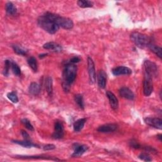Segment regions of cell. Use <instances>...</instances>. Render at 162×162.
<instances>
[{
  "label": "cell",
  "instance_id": "ba28073f",
  "mask_svg": "<svg viewBox=\"0 0 162 162\" xmlns=\"http://www.w3.org/2000/svg\"><path fill=\"white\" fill-rule=\"evenodd\" d=\"M63 131V126L62 123L60 121H57L55 124V132L53 134V138L57 139H62L64 135Z\"/></svg>",
  "mask_w": 162,
  "mask_h": 162
},
{
  "label": "cell",
  "instance_id": "277c9868",
  "mask_svg": "<svg viewBox=\"0 0 162 162\" xmlns=\"http://www.w3.org/2000/svg\"><path fill=\"white\" fill-rule=\"evenodd\" d=\"M130 39L139 48H144L151 43L148 36L136 32L133 33L130 35Z\"/></svg>",
  "mask_w": 162,
  "mask_h": 162
},
{
  "label": "cell",
  "instance_id": "4316f807",
  "mask_svg": "<svg viewBox=\"0 0 162 162\" xmlns=\"http://www.w3.org/2000/svg\"><path fill=\"white\" fill-rule=\"evenodd\" d=\"M12 70L13 73L17 75V76H19L21 74V70L19 67V66L14 62L12 61V66H11Z\"/></svg>",
  "mask_w": 162,
  "mask_h": 162
},
{
  "label": "cell",
  "instance_id": "44dd1931",
  "mask_svg": "<svg viewBox=\"0 0 162 162\" xmlns=\"http://www.w3.org/2000/svg\"><path fill=\"white\" fill-rule=\"evenodd\" d=\"M148 47L149 48V49L154 53L155 55L158 57L159 58H161V48L151 43H149V44L148 46Z\"/></svg>",
  "mask_w": 162,
  "mask_h": 162
},
{
  "label": "cell",
  "instance_id": "5bb4252c",
  "mask_svg": "<svg viewBox=\"0 0 162 162\" xmlns=\"http://www.w3.org/2000/svg\"><path fill=\"white\" fill-rule=\"evenodd\" d=\"M119 94L121 97L125 99H129V100H133L134 99V94L128 88H126V87L122 88L119 91Z\"/></svg>",
  "mask_w": 162,
  "mask_h": 162
},
{
  "label": "cell",
  "instance_id": "3957f363",
  "mask_svg": "<svg viewBox=\"0 0 162 162\" xmlns=\"http://www.w3.org/2000/svg\"><path fill=\"white\" fill-rule=\"evenodd\" d=\"M44 15L49 18L55 21L60 28L61 27L62 28L67 30H70L73 28V22L71 19L68 18L60 17L59 15L53 14L50 12H47Z\"/></svg>",
  "mask_w": 162,
  "mask_h": 162
},
{
  "label": "cell",
  "instance_id": "e0dca14e",
  "mask_svg": "<svg viewBox=\"0 0 162 162\" xmlns=\"http://www.w3.org/2000/svg\"><path fill=\"white\" fill-rule=\"evenodd\" d=\"M45 87L47 93L49 96L51 97L53 95V80L50 77H48L45 80Z\"/></svg>",
  "mask_w": 162,
  "mask_h": 162
},
{
  "label": "cell",
  "instance_id": "8992f818",
  "mask_svg": "<svg viewBox=\"0 0 162 162\" xmlns=\"http://www.w3.org/2000/svg\"><path fill=\"white\" fill-rule=\"evenodd\" d=\"M152 80L153 78L147 75H144L143 81V93L146 96H150L153 93V86Z\"/></svg>",
  "mask_w": 162,
  "mask_h": 162
},
{
  "label": "cell",
  "instance_id": "5b68a950",
  "mask_svg": "<svg viewBox=\"0 0 162 162\" xmlns=\"http://www.w3.org/2000/svg\"><path fill=\"white\" fill-rule=\"evenodd\" d=\"M144 75H147L151 78L156 77L158 75V69L157 65L149 61L146 60L144 63Z\"/></svg>",
  "mask_w": 162,
  "mask_h": 162
},
{
  "label": "cell",
  "instance_id": "d6a6232c",
  "mask_svg": "<svg viewBox=\"0 0 162 162\" xmlns=\"http://www.w3.org/2000/svg\"><path fill=\"white\" fill-rule=\"evenodd\" d=\"M143 149L146 151V152H148V153H154V154H156L157 153V151L153 148V147H151V146H143Z\"/></svg>",
  "mask_w": 162,
  "mask_h": 162
},
{
  "label": "cell",
  "instance_id": "30bf717a",
  "mask_svg": "<svg viewBox=\"0 0 162 162\" xmlns=\"http://www.w3.org/2000/svg\"><path fill=\"white\" fill-rule=\"evenodd\" d=\"M106 94L107 98H109V103L112 109L114 110H117L119 108V101L117 97L115 96V95L113 93L109 91L106 92Z\"/></svg>",
  "mask_w": 162,
  "mask_h": 162
},
{
  "label": "cell",
  "instance_id": "f1b7e54d",
  "mask_svg": "<svg viewBox=\"0 0 162 162\" xmlns=\"http://www.w3.org/2000/svg\"><path fill=\"white\" fill-rule=\"evenodd\" d=\"M22 123L25 127V128H27L28 130H29L31 131H34V127L31 124V122L29 120H28L27 119H23L22 120Z\"/></svg>",
  "mask_w": 162,
  "mask_h": 162
},
{
  "label": "cell",
  "instance_id": "f546056e",
  "mask_svg": "<svg viewBox=\"0 0 162 162\" xmlns=\"http://www.w3.org/2000/svg\"><path fill=\"white\" fill-rule=\"evenodd\" d=\"M12 66V61L10 60H5V70H4V75L5 76H7L9 73L10 68Z\"/></svg>",
  "mask_w": 162,
  "mask_h": 162
},
{
  "label": "cell",
  "instance_id": "ac0fdd59",
  "mask_svg": "<svg viewBox=\"0 0 162 162\" xmlns=\"http://www.w3.org/2000/svg\"><path fill=\"white\" fill-rule=\"evenodd\" d=\"M13 142L15 144H17L18 145H20L24 148H33V147H37L39 148V146L33 143L32 142H31L29 140H24V141H13Z\"/></svg>",
  "mask_w": 162,
  "mask_h": 162
},
{
  "label": "cell",
  "instance_id": "7a4b0ae2",
  "mask_svg": "<svg viewBox=\"0 0 162 162\" xmlns=\"http://www.w3.org/2000/svg\"><path fill=\"white\" fill-rule=\"evenodd\" d=\"M38 23L43 29L51 34H55L60 29V27L55 21L49 18L45 15L39 17Z\"/></svg>",
  "mask_w": 162,
  "mask_h": 162
},
{
  "label": "cell",
  "instance_id": "836d02e7",
  "mask_svg": "<svg viewBox=\"0 0 162 162\" xmlns=\"http://www.w3.org/2000/svg\"><path fill=\"white\" fill-rule=\"evenodd\" d=\"M56 148V146L54 145V144H46V146H44L43 147V149L44 150H46V151H48V150H53L54 149Z\"/></svg>",
  "mask_w": 162,
  "mask_h": 162
},
{
  "label": "cell",
  "instance_id": "8d00e7d4",
  "mask_svg": "<svg viewBox=\"0 0 162 162\" xmlns=\"http://www.w3.org/2000/svg\"><path fill=\"white\" fill-rule=\"evenodd\" d=\"M46 55H47V54H42V55H39V58H43V57H46Z\"/></svg>",
  "mask_w": 162,
  "mask_h": 162
},
{
  "label": "cell",
  "instance_id": "d590c367",
  "mask_svg": "<svg viewBox=\"0 0 162 162\" xmlns=\"http://www.w3.org/2000/svg\"><path fill=\"white\" fill-rule=\"evenodd\" d=\"M21 134H22V136H23L24 140H29V135L26 131L22 130Z\"/></svg>",
  "mask_w": 162,
  "mask_h": 162
},
{
  "label": "cell",
  "instance_id": "8fae6325",
  "mask_svg": "<svg viewBox=\"0 0 162 162\" xmlns=\"http://www.w3.org/2000/svg\"><path fill=\"white\" fill-rule=\"evenodd\" d=\"M117 129V125L115 124H107L99 127L98 131L102 133H110L115 131Z\"/></svg>",
  "mask_w": 162,
  "mask_h": 162
},
{
  "label": "cell",
  "instance_id": "7402d4cb",
  "mask_svg": "<svg viewBox=\"0 0 162 162\" xmlns=\"http://www.w3.org/2000/svg\"><path fill=\"white\" fill-rule=\"evenodd\" d=\"M5 9L7 14L10 15H14L17 13V8L12 2H8L6 4Z\"/></svg>",
  "mask_w": 162,
  "mask_h": 162
},
{
  "label": "cell",
  "instance_id": "e575fe53",
  "mask_svg": "<svg viewBox=\"0 0 162 162\" xmlns=\"http://www.w3.org/2000/svg\"><path fill=\"white\" fill-rule=\"evenodd\" d=\"M80 61V58L78 57H73L72 58H71L70 60V62L69 63H72V64H75V63H77L78 62H79Z\"/></svg>",
  "mask_w": 162,
  "mask_h": 162
},
{
  "label": "cell",
  "instance_id": "9c48e42d",
  "mask_svg": "<svg viewBox=\"0 0 162 162\" xmlns=\"http://www.w3.org/2000/svg\"><path fill=\"white\" fill-rule=\"evenodd\" d=\"M145 123L154 128L161 129H162V120L159 118L146 117L144 119Z\"/></svg>",
  "mask_w": 162,
  "mask_h": 162
},
{
  "label": "cell",
  "instance_id": "2e32d148",
  "mask_svg": "<svg viewBox=\"0 0 162 162\" xmlns=\"http://www.w3.org/2000/svg\"><path fill=\"white\" fill-rule=\"evenodd\" d=\"M98 84L100 88L104 89L106 84V74L103 70H100L98 75Z\"/></svg>",
  "mask_w": 162,
  "mask_h": 162
},
{
  "label": "cell",
  "instance_id": "7c38bea8",
  "mask_svg": "<svg viewBox=\"0 0 162 162\" xmlns=\"http://www.w3.org/2000/svg\"><path fill=\"white\" fill-rule=\"evenodd\" d=\"M43 48L47 50H50L53 52H61L62 47L59 44L55 42H48L43 45Z\"/></svg>",
  "mask_w": 162,
  "mask_h": 162
},
{
  "label": "cell",
  "instance_id": "ffe728a7",
  "mask_svg": "<svg viewBox=\"0 0 162 162\" xmlns=\"http://www.w3.org/2000/svg\"><path fill=\"white\" fill-rule=\"evenodd\" d=\"M86 122V119H80L75 121L73 124V129L75 132H79L82 130Z\"/></svg>",
  "mask_w": 162,
  "mask_h": 162
},
{
  "label": "cell",
  "instance_id": "4fadbf2b",
  "mask_svg": "<svg viewBox=\"0 0 162 162\" xmlns=\"http://www.w3.org/2000/svg\"><path fill=\"white\" fill-rule=\"evenodd\" d=\"M112 73L115 76L121 75H130L132 73V70L127 67L120 66L114 68L112 70Z\"/></svg>",
  "mask_w": 162,
  "mask_h": 162
},
{
  "label": "cell",
  "instance_id": "9a60e30c",
  "mask_svg": "<svg viewBox=\"0 0 162 162\" xmlns=\"http://www.w3.org/2000/svg\"><path fill=\"white\" fill-rule=\"evenodd\" d=\"M88 149V147L86 145H78L76 144V146L74 148V152L72 154L73 157H78L82 156L87 150Z\"/></svg>",
  "mask_w": 162,
  "mask_h": 162
},
{
  "label": "cell",
  "instance_id": "603a6c76",
  "mask_svg": "<svg viewBox=\"0 0 162 162\" xmlns=\"http://www.w3.org/2000/svg\"><path fill=\"white\" fill-rule=\"evenodd\" d=\"M28 63L29 65V67L32 68V70L34 71V72H37L38 71V62L36 59V58L33 57H31L30 58H28Z\"/></svg>",
  "mask_w": 162,
  "mask_h": 162
},
{
  "label": "cell",
  "instance_id": "74e56055",
  "mask_svg": "<svg viewBox=\"0 0 162 162\" xmlns=\"http://www.w3.org/2000/svg\"><path fill=\"white\" fill-rule=\"evenodd\" d=\"M158 138H159V141H161V134H159V135H158Z\"/></svg>",
  "mask_w": 162,
  "mask_h": 162
},
{
  "label": "cell",
  "instance_id": "d6986e66",
  "mask_svg": "<svg viewBox=\"0 0 162 162\" xmlns=\"http://www.w3.org/2000/svg\"><path fill=\"white\" fill-rule=\"evenodd\" d=\"M29 93H31L33 95L36 96L38 95L41 91V87L39 84H38L36 83H32L29 88Z\"/></svg>",
  "mask_w": 162,
  "mask_h": 162
},
{
  "label": "cell",
  "instance_id": "1f68e13d",
  "mask_svg": "<svg viewBox=\"0 0 162 162\" xmlns=\"http://www.w3.org/2000/svg\"><path fill=\"white\" fill-rule=\"evenodd\" d=\"M130 147H132V148H134V149H139L141 148V146L140 145V144H139V143L134 140V139H132L130 142Z\"/></svg>",
  "mask_w": 162,
  "mask_h": 162
},
{
  "label": "cell",
  "instance_id": "d4e9b609",
  "mask_svg": "<svg viewBox=\"0 0 162 162\" xmlns=\"http://www.w3.org/2000/svg\"><path fill=\"white\" fill-rule=\"evenodd\" d=\"M12 48L13 49L14 52L15 53H17V55L24 56V55H27V53H28V51H27L26 49H25L17 45H13V46H12Z\"/></svg>",
  "mask_w": 162,
  "mask_h": 162
},
{
  "label": "cell",
  "instance_id": "4dcf8cb0",
  "mask_svg": "<svg viewBox=\"0 0 162 162\" xmlns=\"http://www.w3.org/2000/svg\"><path fill=\"white\" fill-rule=\"evenodd\" d=\"M139 158L144 161H152V159L149 156V155L146 153H143L139 154Z\"/></svg>",
  "mask_w": 162,
  "mask_h": 162
},
{
  "label": "cell",
  "instance_id": "6da1fadb",
  "mask_svg": "<svg viewBox=\"0 0 162 162\" xmlns=\"http://www.w3.org/2000/svg\"><path fill=\"white\" fill-rule=\"evenodd\" d=\"M77 68L75 64L68 63L63 71V88L65 91H68L70 86L74 82L77 76Z\"/></svg>",
  "mask_w": 162,
  "mask_h": 162
},
{
  "label": "cell",
  "instance_id": "cb8c5ba5",
  "mask_svg": "<svg viewBox=\"0 0 162 162\" xmlns=\"http://www.w3.org/2000/svg\"><path fill=\"white\" fill-rule=\"evenodd\" d=\"M74 99H75V103L79 106L80 109L83 110L84 109V99H83V95L77 94L75 96Z\"/></svg>",
  "mask_w": 162,
  "mask_h": 162
},
{
  "label": "cell",
  "instance_id": "52a82bcc",
  "mask_svg": "<svg viewBox=\"0 0 162 162\" xmlns=\"http://www.w3.org/2000/svg\"><path fill=\"white\" fill-rule=\"evenodd\" d=\"M88 68L90 83L94 84L96 81V70L94 62L91 57L88 58Z\"/></svg>",
  "mask_w": 162,
  "mask_h": 162
},
{
  "label": "cell",
  "instance_id": "83f0119b",
  "mask_svg": "<svg viewBox=\"0 0 162 162\" xmlns=\"http://www.w3.org/2000/svg\"><path fill=\"white\" fill-rule=\"evenodd\" d=\"M7 98L13 103H17L18 102V98L16 92L12 91L7 94Z\"/></svg>",
  "mask_w": 162,
  "mask_h": 162
},
{
  "label": "cell",
  "instance_id": "484cf974",
  "mask_svg": "<svg viewBox=\"0 0 162 162\" xmlns=\"http://www.w3.org/2000/svg\"><path fill=\"white\" fill-rule=\"evenodd\" d=\"M77 5L81 8H90L93 6V3L86 0H79L77 2Z\"/></svg>",
  "mask_w": 162,
  "mask_h": 162
}]
</instances>
